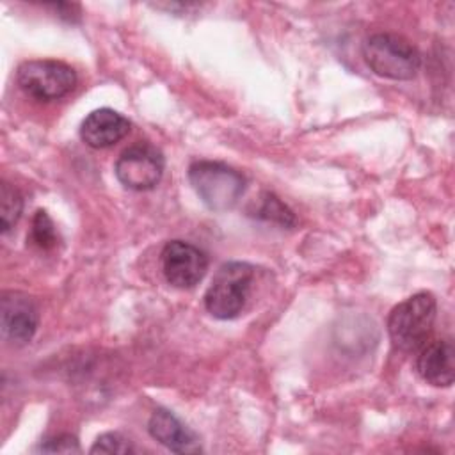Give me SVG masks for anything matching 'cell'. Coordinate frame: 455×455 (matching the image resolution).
<instances>
[{
  "label": "cell",
  "mask_w": 455,
  "mask_h": 455,
  "mask_svg": "<svg viewBox=\"0 0 455 455\" xmlns=\"http://www.w3.org/2000/svg\"><path fill=\"white\" fill-rule=\"evenodd\" d=\"M437 302L430 291H418L396 304L387 318L391 343L402 352H418L430 338Z\"/></svg>",
  "instance_id": "6da1fadb"
},
{
  "label": "cell",
  "mask_w": 455,
  "mask_h": 455,
  "mask_svg": "<svg viewBox=\"0 0 455 455\" xmlns=\"http://www.w3.org/2000/svg\"><path fill=\"white\" fill-rule=\"evenodd\" d=\"M363 57L370 69L391 80H412L421 68V55L405 37L377 32L364 39Z\"/></svg>",
  "instance_id": "7a4b0ae2"
},
{
  "label": "cell",
  "mask_w": 455,
  "mask_h": 455,
  "mask_svg": "<svg viewBox=\"0 0 455 455\" xmlns=\"http://www.w3.org/2000/svg\"><path fill=\"white\" fill-rule=\"evenodd\" d=\"M254 267L245 261H228L213 275L204 293L206 311L219 320H231L242 313L251 295Z\"/></svg>",
  "instance_id": "3957f363"
},
{
  "label": "cell",
  "mask_w": 455,
  "mask_h": 455,
  "mask_svg": "<svg viewBox=\"0 0 455 455\" xmlns=\"http://www.w3.org/2000/svg\"><path fill=\"white\" fill-rule=\"evenodd\" d=\"M188 181L199 199L213 212L231 210L243 194V176L222 164L213 160H197L188 167Z\"/></svg>",
  "instance_id": "277c9868"
},
{
  "label": "cell",
  "mask_w": 455,
  "mask_h": 455,
  "mask_svg": "<svg viewBox=\"0 0 455 455\" xmlns=\"http://www.w3.org/2000/svg\"><path fill=\"white\" fill-rule=\"evenodd\" d=\"M16 82L27 96L37 101H52L69 94L75 89L76 73L66 62L36 59L20 64Z\"/></svg>",
  "instance_id": "5b68a950"
},
{
  "label": "cell",
  "mask_w": 455,
  "mask_h": 455,
  "mask_svg": "<svg viewBox=\"0 0 455 455\" xmlns=\"http://www.w3.org/2000/svg\"><path fill=\"white\" fill-rule=\"evenodd\" d=\"M164 167L165 160L160 149L149 142H135L119 155L114 172L123 187L144 192L160 181Z\"/></svg>",
  "instance_id": "8992f818"
},
{
  "label": "cell",
  "mask_w": 455,
  "mask_h": 455,
  "mask_svg": "<svg viewBox=\"0 0 455 455\" xmlns=\"http://www.w3.org/2000/svg\"><path fill=\"white\" fill-rule=\"evenodd\" d=\"M162 272L176 288L196 286L208 270V256L196 245L183 240H171L160 254Z\"/></svg>",
  "instance_id": "52a82bcc"
},
{
  "label": "cell",
  "mask_w": 455,
  "mask_h": 455,
  "mask_svg": "<svg viewBox=\"0 0 455 455\" xmlns=\"http://www.w3.org/2000/svg\"><path fill=\"white\" fill-rule=\"evenodd\" d=\"M2 334L16 345L28 343L36 334L39 313L36 302L20 291H7L2 297Z\"/></svg>",
  "instance_id": "ba28073f"
},
{
  "label": "cell",
  "mask_w": 455,
  "mask_h": 455,
  "mask_svg": "<svg viewBox=\"0 0 455 455\" xmlns=\"http://www.w3.org/2000/svg\"><path fill=\"white\" fill-rule=\"evenodd\" d=\"M416 370L419 377L435 386L448 387L455 379V352L450 339H434L427 341L419 348L416 359Z\"/></svg>",
  "instance_id": "9c48e42d"
},
{
  "label": "cell",
  "mask_w": 455,
  "mask_h": 455,
  "mask_svg": "<svg viewBox=\"0 0 455 455\" xmlns=\"http://www.w3.org/2000/svg\"><path fill=\"white\" fill-rule=\"evenodd\" d=\"M130 126V121L123 114L112 108H98L82 121L80 137L89 148L103 149L124 139Z\"/></svg>",
  "instance_id": "30bf717a"
},
{
  "label": "cell",
  "mask_w": 455,
  "mask_h": 455,
  "mask_svg": "<svg viewBox=\"0 0 455 455\" xmlns=\"http://www.w3.org/2000/svg\"><path fill=\"white\" fill-rule=\"evenodd\" d=\"M149 435L174 453H197L201 444L197 435L187 428L172 412L156 409L148 421Z\"/></svg>",
  "instance_id": "8fae6325"
},
{
  "label": "cell",
  "mask_w": 455,
  "mask_h": 455,
  "mask_svg": "<svg viewBox=\"0 0 455 455\" xmlns=\"http://www.w3.org/2000/svg\"><path fill=\"white\" fill-rule=\"evenodd\" d=\"M23 210V197L16 187L4 181L0 187V213H2V231L7 233L20 219Z\"/></svg>",
  "instance_id": "7c38bea8"
},
{
  "label": "cell",
  "mask_w": 455,
  "mask_h": 455,
  "mask_svg": "<svg viewBox=\"0 0 455 455\" xmlns=\"http://www.w3.org/2000/svg\"><path fill=\"white\" fill-rule=\"evenodd\" d=\"M30 240L43 251H50L57 245V229L53 220L44 210H37L32 219L30 228Z\"/></svg>",
  "instance_id": "4fadbf2b"
},
{
  "label": "cell",
  "mask_w": 455,
  "mask_h": 455,
  "mask_svg": "<svg viewBox=\"0 0 455 455\" xmlns=\"http://www.w3.org/2000/svg\"><path fill=\"white\" fill-rule=\"evenodd\" d=\"M254 213L259 219L277 222L281 226H293L295 224L293 212L286 204H283L279 201V197H275L274 194H265L261 203H259V208Z\"/></svg>",
  "instance_id": "5bb4252c"
},
{
  "label": "cell",
  "mask_w": 455,
  "mask_h": 455,
  "mask_svg": "<svg viewBox=\"0 0 455 455\" xmlns=\"http://www.w3.org/2000/svg\"><path fill=\"white\" fill-rule=\"evenodd\" d=\"M133 451V446L130 444V441L126 437H123L121 434L117 432H107V434H101L92 448H91V453H119V455H126V453H132Z\"/></svg>",
  "instance_id": "9a60e30c"
},
{
  "label": "cell",
  "mask_w": 455,
  "mask_h": 455,
  "mask_svg": "<svg viewBox=\"0 0 455 455\" xmlns=\"http://www.w3.org/2000/svg\"><path fill=\"white\" fill-rule=\"evenodd\" d=\"M37 451H43V453H78L80 446H78V441L73 435L62 434V435H55V437H50V439L43 441L39 444Z\"/></svg>",
  "instance_id": "2e32d148"
}]
</instances>
